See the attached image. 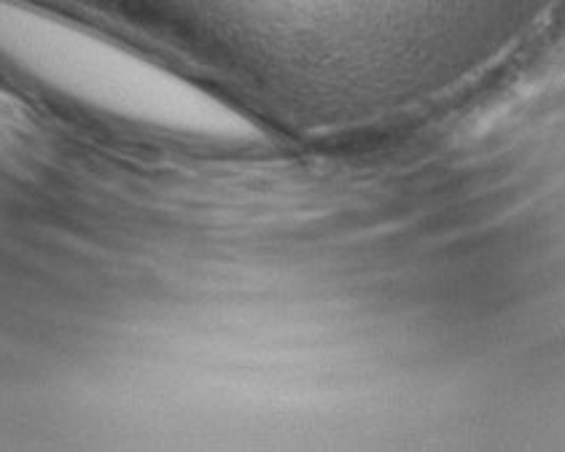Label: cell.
I'll return each mask as SVG.
<instances>
[{"instance_id":"cell-1","label":"cell","mask_w":565,"mask_h":452,"mask_svg":"<svg viewBox=\"0 0 565 452\" xmlns=\"http://www.w3.org/2000/svg\"><path fill=\"white\" fill-rule=\"evenodd\" d=\"M0 73L110 127L213 146L259 138L248 116L200 84L28 0H0Z\"/></svg>"}]
</instances>
